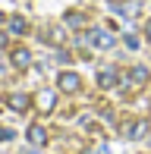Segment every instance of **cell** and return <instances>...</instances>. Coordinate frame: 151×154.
I'll list each match as a JSON object with an SVG mask.
<instances>
[{
    "instance_id": "cell-1",
    "label": "cell",
    "mask_w": 151,
    "mask_h": 154,
    "mask_svg": "<svg viewBox=\"0 0 151 154\" xmlns=\"http://www.w3.org/2000/svg\"><path fill=\"white\" fill-rule=\"evenodd\" d=\"M79 44H91L98 51H107V47H113V35L104 29H88L85 35H79Z\"/></svg>"
},
{
    "instance_id": "cell-2",
    "label": "cell",
    "mask_w": 151,
    "mask_h": 154,
    "mask_svg": "<svg viewBox=\"0 0 151 154\" xmlns=\"http://www.w3.org/2000/svg\"><path fill=\"white\" fill-rule=\"evenodd\" d=\"M57 88L63 94H76L82 88V79H79V72H69V69H63V72L57 75Z\"/></svg>"
},
{
    "instance_id": "cell-3",
    "label": "cell",
    "mask_w": 151,
    "mask_h": 154,
    "mask_svg": "<svg viewBox=\"0 0 151 154\" xmlns=\"http://www.w3.org/2000/svg\"><path fill=\"white\" fill-rule=\"evenodd\" d=\"M41 38H44L51 47H63L66 44V29H63V25H51V29L41 32Z\"/></svg>"
},
{
    "instance_id": "cell-4",
    "label": "cell",
    "mask_w": 151,
    "mask_h": 154,
    "mask_svg": "<svg viewBox=\"0 0 151 154\" xmlns=\"http://www.w3.org/2000/svg\"><path fill=\"white\" fill-rule=\"evenodd\" d=\"M10 63L16 69H29L32 66V51H29V47H13V51H10Z\"/></svg>"
},
{
    "instance_id": "cell-5",
    "label": "cell",
    "mask_w": 151,
    "mask_h": 154,
    "mask_svg": "<svg viewBox=\"0 0 151 154\" xmlns=\"http://www.w3.org/2000/svg\"><path fill=\"white\" fill-rule=\"evenodd\" d=\"M120 72H116V69L113 66H107V69H101V72H98V88H104V91H107V88H116V85H120Z\"/></svg>"
},
{
    "instance_id": "cell-6",
    "label": "cell",
    "mask_w": 151,
    "mask_h": 154,
    "mask_svg": "<svg viewBox=\"0 0 151 154\" xmlns=\"http://www.w3.org/2000/svg\"><path fill=\"white\" fill-rule=\"evenodd\" d=\"M35 107L41 110V113H51V110L57 107V94L54 91H38L35 94Z\"/></svg>"
},
{
    "instance_id": "cell-7",
    "label": "cell",
    "mask_w": 151,
    "mask_h": 154,
    "mask_svg": "<svg viewBox=\"0 0 151 154\" xmlns=\"http://www.w3.org/2000/svg\"><path fill=\"white\" fill-rule=\"evenodd\" d=\"M6 104H10L16 113H25V110L32 107V97H29V94H22V91H13L10 97H6Z\"/></svg>"
},
{
    "instance_id": "cell-8",
    "label": "cell",
    "mask_w": 151,
    "mask_h": 154,
    "mask_svg": "<svg viewBox=\"0 0 151 154\" xmlns=\"http://www.w3.org/2000/svg\"><path fill=\"white\" fill-rule=\"evenodd\" d=\"M29 142H32V145H47V129H44V126H38V123H32V126H29Z\"/></svg>"
},
{
    "instance_id": "cell-9",
    "label": "cell",
    "mask_w": 151,
    "mask_h": 154,
    "mask_svg": "<svg viewBox=\"0 0 151 154\" xmlns=\"http://www.w3.org/2000/svg\"><path fill=\"white\" fill-rule=\"evenodd\" d=\"M129 82H132L135 88L148 85V69H145V66H132V69H129Z\"/></svg>"
},
{
    "instance_id": "cell-10",
    "label": "cell",
    "mask_w": 151,
    "mask_h": 154,
    "mask_svg": "<svg viewBox=\"0 0 151 154\" xmlns=\"http://www.w3.org/2000/svg\"><path fill=\"white\" fill-rule=\"evenodd\" d=\"M126 135H129V138H135V142H139V138H145V135H148V120H135L132 126H129Z\"/></svg>"
},
{
    "instance_id": "cell-11",
    "label": "cell",
    "mask_w": 151,
    "mask_h": 154,
    "mask_svg": "<svg viewBox=\"0 0 151 154\" xmlns=\"http://www.w3.org/2000/svg\"><path fill=\"white\" fill-rule=\"evenodd\" d=\"M63 19H66V25H72V29H85V16H82L79 10H69Z\"/></svg>"
},
{
    "instance_id": "cell-12",
    "label": "cell",
    "mask_w": 151,
    "mask_h": 154,
    "mask_svg": "<svg viewBox=\"0 0 151 154\" xmlns=\"http://www.w3.org/2000/svg\"><path fill=\"white\" fill-rule=\"evenodd\" d=\"M10 32L13 35H25V32H29V22H25L22 16H13L10 19Z\"/></svg>"
},
{
    "instance_id": "cell-13",
    "label": "cell",
    "mask_w": 151,
    "mask_h": 154,
    "mask_svg": "<svg viewBox=\"0 0 151 154\" xmlns=\"http://www.w3.org/2000/svg\"><path fill=\"white\" fill-rule=\"evenodd\" d=\"M123 44H126L129 51H139V38H135V35H126V38H123Z\"/></svg>"
},
{
    "instance_id": "cell-14",
    "label": "cell",
    "mask_w": 151,
    "mask_h": 154,
    "mask_svg": "<svg viewBox=\"0 0 151 154\" xmlns=\"http://www.w3.org/2000/svg\"><path fill=\"white\" fill-rule=\"evenodd\" d=\"M6 138H13V132L10 129H0V142H6Z\"/></svg>"
},
{
    "instance_id": "cell-15",
    "label": "cell",
    "mask_w": 151,
    "mask_h": 154,
    "mask_svg": "<svg viewBox=\"0 0 151 154\" xmlns=\"http://www.w3.org/2000/svg\"><path fill=\"white\" fill-rule=\"evenodd\" d=\"M145 38L151 41V19H148V22H145Z\"/></svg>"
},
{
    "instance_id": "cell-16",
    "label": "cell",
    "mask_w": 151,
    "mask_h": 154,
    "mask_svg": "<svg viewBox=\"0 0 151 154\" xmlns=\"http://www.w3.org/2000/svg\"><path fill=\"white\" fill-rule=\"evenodd\" d=\"M0 47H6V32H0Z\"/></svg>"
},
{
    "instance_id": "cell-17",
    "label": "cell",
    "mask_w": 151,
    "mask_h": 154,
    "mask_svg": "<svg viewBox=\"0 0 151 154\" xmlns=\"http://www.w3.org/2000/svg\"><path fill=\"white\" fill-rule=\"evenodd\" d=\"M3 22H6V16H3V13H0V25H3Z\"/></svg>"
}]
</instances>
